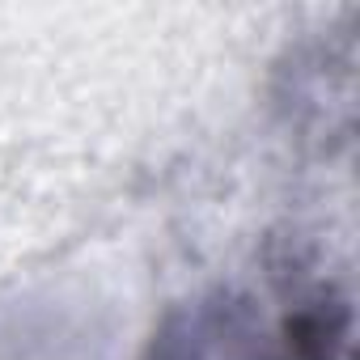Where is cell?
<instances>
[{"instance_id":"1","label":"cell","mask_w":360,"mask_h":360,"mask_svg":"<svg viewBox=\"0 0 360 360\" xmlns=\"http://www.w3.org/2000/svg\"><path fill=\"white\" fill-rule=\"evenodd\" d=\"M144 360H301L284 326L267 322L259 301L233 288H212L174 305L148 339Z\"/></svg>"}]
</instances>
